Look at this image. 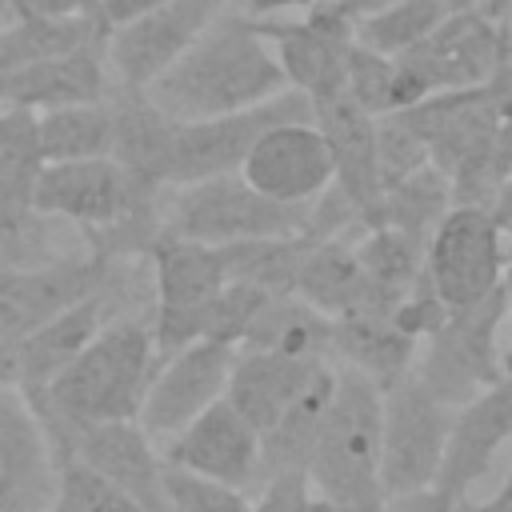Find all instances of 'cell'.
<instances>
[{"label":"cell","instance_id":"obj_1","mask_svg":"<svg viewBox=\"0 0 512 512\" xmlns=\"http://www.w3.org/2000/svg\"><path fill=\"white\" fill-rule=\"evenodd\" d=\"M280 60L256 20L224 8L144 92L172 120L240 112L284 92Z\"/></svg>","mask_w":512,"mask_h":512},{"label":"cell","instance_id":"obj_2","mask_svg":"<svg viewBox=\"0 0 512 512\" xmlns=\"http://www.w3.org/2000/svg\"><path fill=\"white\" fill-rule=\"evenodd\" d=\"M156 364L152 324L140 316H112L48 388L28 396L48 444L64 428L136 420Z\"/></svg>","mask_w":512,"mask_h":512},{"label":"cell","instance_id":"obj_3","mask_svg":"<svg viewBox=\"0 0 512 512\" xmlns=\"http://www.w3.org/2000/svg\"><path fill=\"white\" fill-rule=\"evenodd\" d=\"M308 492L348 504L356 512H380V388L356 368L336 364V388L320 424L316 448L304 468Z\"/></svg>","mask_w":512,"mask_h":512},{"label":"cell","instance_id":"obj_4","mask_svg":"<svg viewBox=\"0 0 512 512\" xmlns=\"http://www.w3.org/2000/svg\"><path fill=\"white\" fill-rule=\"evenodd\" d=\"M512 0H484L448 12L420 44L392 56V112L432 92L492 84L504 68V32Z\"/></svg>","mask_w":512,"mask_h":512},{"label":"cell","instance_id":"obj_5","mask_svg":"<svg viewBox=\"0 0 512 512\" xmlns=\"http://www.w3.org/2000/svg\"><path fill=\"white\" fill-rule=\"evenodd\" d=\"M304 220L308 204H280L256 192L240 172L160 188V232L212 248L252 236H292L304 232Z\"/></svg>","mask_w":512,"mask_h":512},{"label":"cell","instance_id":"obj_6","mask_svg":"<svg viewBox=\"0 0 512 512\" xmlns=\"http://www.w3.org/2000/svg\"><path fill=\"white\" fill-rule=\"evenodd\" d=\"M500 324H504V288L488 292L480 304L448 312L416 348L412 376L448 408L468 404L476 392L496 384L508 368L500 356Z\"/></svg>","mask_w":512,"mask_h":512},{"label":"cell","instance_id":"obj_7","mask_svg":"<svg viewBox=\"0 0 512 512\" xmlns=\"http://www.w3.org/2000/svg\"><path fill=\"white\" fill-rule=\"evenodd\" d=\"M144 256L152 260V280H156V304L148 324H152L156 356L164 360L184 344L208 336V316L228 276L220 248L172 232H156Z\"/></svg>","mask_w":512,"mask_h":512},{"label":"cell","instance_id":"obj_8","mask_svg":"<svg viewBox=\"0 0 512 512\" xmlns=\"http://www.w3.org/2000/svg\"><path fill=\"white\" fill-rule=\"evenodd\" d=\"M456 408L440 404L412 372L380 392V492L404 496L440 476Z\"/></svg>","mask_w":512,"mask_h":512},{"label":"cell","instance_id":"obj_9","mask_svg":"<svg viewBox=\"0 0 512 512\" xmlns=\"http://www.w3.org/2000/svg\"><path fill=\"white\" fill-rule=\"evenodd\" d=\"M32 204L48 220H68L84 232H96L156 212L160 188L136 180L112 156H92V160L44 164Z\"/></svg>","mask_w":512,"mask_h":512},{"label":"cell","instance_id":"obj_10","mask_svg":"<svg viewBox=\"0 0 512 512\" xmlns=\"http://www.w3.org/2000/svg\"><path fill=\"white\" fill-rule=\"evenodd\" d=\"M504 256H508V236L492 216V208L452 204L428 236L424 272L436 296L444 300V308L460 312L500 288Z\"/></svg>","mask_w":512,"mask_h":512},{"label":"cell","instance_id":"obj_11","mask_svg":"<svg viewBox=\"0 0 512 512\" xmlns=\"http://www.w3.org/2000/svg\"><path fill=\"white\" fill-rule=\"evenodd\" d=\"M288 120H312V100L296 88H284L272 100L240 108V112H224V116H208V120H176L164 188L240 172V164H244L248 148L260 140V132H268L272 124H288Z\"/></svg>","mask_w":512,"mask_h":512},{"label":"cell","instance_id":"obj_12","mask_svg":"<svg viewBox=\"0 0 512 512\" xmlns=\"http://www.w3.org/2000/svg\"><path fill=\"white\" fill-rule=\"evenodd\" d=\"M116 260L100 252H60L44 264L0 268V340L20 344L28 332L48 324L76 300L104 292L112 284Z\"/></svg>","mask_w":512,"mask_h":512},{"label":"cell","instance_id":"obj_13","mask_svg":"<svg viewBox=\"0 0 512 512\" xmlns=\"http://www.w3.org/2000/svg\"><path fill=\"white\" fill-rule=\"evenodd\" d=\"M232 356H236V344L204 336L156 364L148 392L140 400V412H136V424L156 448L224 396Z\"/></svg>","mask_w":512,"mask_h":512},{"label":"cell","instance_id":"obj_14","mask_svg":"<svg viewBox=\"0 0 512 512\" xmlns=\"http://www.w3.org/2000/svg\"><path fill=\"white\" fill-rule=\"evenodd\" d=\"M228 0H164L104 32V60L112 84L148 88L220 12Z\"/></svg>","mask_w":512,"mask_h":512},{"label":"cell","instance_id":"obj_15","mask_svg":"<svg viewBox=\"0 0 512 512\" xmlns=\"http://www.w3.org/2000/svg\"><path fill=\"white\" fill-rule=\"evenodd\" d=\"M56 460H80L120 492H128L144 512H172L164 496V460L160 448L144 436L136 420H104L64 428L52 440Z\"/></svg>","mask_w":512,"mask_h":512},{"label":"cell","instance_id":"obj_16","mask_svg":"<svg viewBox=\"0 0 512 512\" xmlns=\"http://www.w3.org/2000/svg\"><path fill=\"white\" fill-rule=\"evenodd\" d=\"M256 24L268 36L288 88L304 92L308 100H320V96H332V92L344 88L348 52H352L356 36L332 12L328 0H312L300 12V20L268 16V20H256Z\"/></svg>","mask_w":512,"mask_h":512},{"label":"cell","instance_id":"obj_17","mask_svg":"<svg viewBox=\"0 0 512 512\" xmlns=\"http://www.w3.org/2000/svg\"><path fill=\"white\" fill-rule=\"evenodd\" d=\"M60 460L16 384L0 388V512H48Z\"/></svg>","mask_w":512,"mask_h":512},{"label":"cell","instance_id":"obj_18","mask_svg":"<svg viewBox=\"0 0 512 512\" xmlns=\"http://www.w3.org/2000/svg\"><path fill=\"white\" fill-rule=\"evenodd\" d=\"M160 456L232 488L260 492V432L224 396L208 404L192 424H184L172 440H164Z\"/></svg>","mask_w":512,"mask_h":512},{"label":"cell","instance_id":"obj_19","mask_svg":"<svg viewBox=\"0 0 512 512\" xmlns=\"http://www.w3.org/2000/svg\"><path fill=\"white\" fill-rule=\"evenodd\" d=\"M240 176L280 204H308L332 184V156L312 120H288L260 132L240 164Z\"/></svg>","mask_w":512,"mask_h":512},{"label":"cell","instance_id":"obj_20","mask_svg":"<svg viewBox=\"0 0 512 512\" xmlns=\"http://www.w3.org/2000/svg\"><path fill=\"white\" fill-rule=\"evenodd\" d=\"M312 124L320 128L332 156V184L360 208L364 224H376L380 212V168H376V116H368L344 88L312 100Z\"/></svg>","mask_w":512,"mask_h":512},{"label":"cell","instance_id":"obj_21","mask_svg":"<svg viewBox=\"0 0 512 512\" xmlns=\"http://www.w3.org/2000/svg\"><path fill=\"white\" fill-rule=\"evenodd\" d=\"M508 440H512V352L504 376L456 408L436 484L452 496H464L492 468L496 452Z\"/></svg>","mask_w":512,"mask_h":512},{"label":"cell","instance_id":"obj_22","mask_svg":"<svg viewBox=\"0 0 512 512\" xmlns=\"http://www.w3.org/2000/svg\"><path fill=\"white\" fill-rule=\"evenodd\" d=\"M300 300H308L312 308H320L332 320L344 316H392L396 312V296L384 292L364 264L356 260L352 240H312L300 272H296V288Z\"/></svg>","mask_w":512,"mask_h":512},{"label":"cell","instance_id":"obj_23","mask_svg":"<svg viewBox=\"0 0 512 512\" xmlns=\"http://www.w3.org/2000/svg\"><path fill=\"white\" fill-rule=\"evenodd\" d=\"M112 84L104 44L72 48L24 68H12L0 76V108H28V112H48L64 104H88L104 100Z\"/></svg>","mask_w":512,"mask_h":512},{"label":"cell","instance_id":"obj_24","mask_svg":"<svg viewBox=\"0 0 512 512\" xmlns=\"http://www.w3.org/2000/svg\"><path fill=\"white\" fill-rule=\"evenodd\" d=\"M324 364L328 360H304V356H284V352H264V348H236L228 384H224V400L256 432H268Z\"/></svg>","mask_w":512,"mask_h":512},{"label":"cell","instance_id":"obj_25","mask_svg":"<svg viewBox=\"0 0 512 512\" xmlns=\"http://www.w3.org/2000/svg\"><path fill=\"white\" fill-rule=\"evenodd\" d=\"M108 308H112V284L104 292H92V296L76 300L72 308L56 312L36 332H28L16 344V388L24 396L48 388L84 352V344L108 324Z\"/></svg>","mask_w":512,"mask_h":512},{"label":"cell","instance_id":"obj_26","mask_svg":"<svg viewBox=\"0 0 512 512\" xmlns=\"http://www.w3.org/2000/svg\"><path fill=\"white\" fill-rule=\"evenodd\" d=\"M104 100L112 112V160H120L136 180L164 188L176 120L164 108H156L144 88L108 84Z\"/></svg>","mask_w":512,"mask_h":512},{"label":"cell","instance_id":"obj_27","mask_svg":"<svg viewBox=\"0 0 512 512\" xmlns=\"http://www.w3.org/2000/svg\"><path fill=\"white\" fill-rule=\"evenodd\" d=\"M416 348H420V340L400 332L392 324V316H344V320H332L328 360L356 368L384 392L412 372Z\"/></svg>","mask_w":512,"mask_h":512},{"label":"cell","instance_id":"obj_28","mask_svg":"<svg viewBox=\"0 0 512 512\" xmlns=\"http://www.w3.org/2000/svg\"><path fill=\"white\" fill-rule=\"evenodd\" d=\"M332 388H336V364L328 360L312 376V384L280 412V420L268 432H260V484L272 476H292V472L304 476L308 456L320 436V424L332 404Z\"/></svg>","mask_w":512,"mask_h":512},{"label":"cell","instance_id":"obj_29","mask_svg":"<svg viewBox=\"0 0 512 512\" xmlns=\"http://www.w3.org/2000/svg\"><path fill=\"white\" fill-rule=\"evenodd\" d=\"M236 348H264V352H284V356H304V360H328L332 316H324L296 292H276V296H264V304L252 312Z\"/></svg>","mask_w":512,"mask_h":512},{"label":"cell","instance_id":"obj_30","mask_svg":"<svg viewBox=\"0 0 512 512\" xmlns=\"http://www.w3.org/2000/svg\"><path fill=\"white\" fill-rule=\"evenodd\" d=\"M104 20L92 16H36V12H12L0 20V76L72 48L104 44Z\"/></svg>","mask_w":512,"mask_h":512},{"label":"cell","instance_id":"obj_31","mask_svg":"<svg viewBox=\"0 0 512 512\" xmlns=\"http://www.w3.org/2000/svg\"><path fill=\"white\" fill-rule=\"evenodd\" d=\"M44 172L36 112L0 108V224H20L36 216V180Z\"/></svg>","mask_w":512,"mask_h":512},{"label":"cell","instance_id":"obj_32","mask_svg":"<svg viewBox=\"0 0 512 512\" xmlns=\"http://www.w3.org/2000/svg\"><path fill=\"white\" fill-rule=\"evenodd\" d=\"M36 140H40L44 164L112 156L108 100H88V104H64V108L36 112Z\"/></svg>","mask_w":512,"mask_h":512},{"label":"cell","instance_id":"obj_33","mask_svg":"<svg viewBox=\"0 0 512 512\" xmlns=\"http://www.w3.org/2000/svg\"><path fill=\"white\" fill-rule=\"evenodd\" d=\"M308 244L312 240L304 232H292V236H252V240L220 244L224 276L240 280V284H252L260 292H272V296L276 292H292Z\"/></svg>","mask_w":512,"mask_h":512},{"label":"cell","instance_id":"obj_34","mask_svg":"<svg viewBox=\"0 0 512 512\" xmlns=\"http://www.w3.org/2000/svg\"><path fill=\"white\" fill-rule=\"evenodd\" d=\"M448 208H452V184H448V176L436 164H424L412 176H404V180H396V184L384 188L376 224H392V228H400V232H408V236H416V240L428 244L432 228L440 224V216Z\"/></svg>","mask_w":512,"mask_h":512},{"label":"cell","instance_id":"obj_35","mask_svg":"<svg viewBox=\"0 0 512 512\" xmlns=\"http://www.w3.org/2000/svg\"><path fill=\"white\" fill-rule=\"evenodd\" d=\"M352 248H356V260L364 264V272L384 292H392L396 300H404L408 288L424 276V252H428V244L416 240V236H408V232H400V228H392V224L364 228L352 240Z\"/></svg>","mask_w":512,"mask_h":512},{"label":"cell","instance_id":"obj_36","mask_svg":"<svg viewBox=\"0 0 512 512\" xmlns=\"http://www.w3.org/2000/svg\"><path fill=\"white\" fill-rule=\"evenodd\" d=\"M448 12L452 8L444 0H392L384 12L356 24V44H364L380 56H400L412 44H420Z\"/></svg>","mask_w":512,"mask_h":512},{"label":"cell","instance_id":"obj_37","mask_svg":"<svg viewBox=\"0 0 512 512\" xmlns=\"http://www.w3.org/2000/svg\"><path fill=\"white\" fill-rule=\"evenodd\" d=\"M48 512H144V508L88 464L60 460V484Z\"/></svg>","mask_w":512,"mask_h":512},{"label":"cell","instance_id":"obj_38","mask_svg":"<svg viewBox=\"0 0 512 512\" xmlns=\"http://www.w3.org/2000/svg\"><path fill=\"white\" fill-rule=\"evenodd\" d=\"M164 496L172 512H248L252 508V496L244 488H232L224 480L200 476L168 460H164Z\"/></svg>","mask_w":512,"mask_h":512},{"label":"cell","instance_id":"obj_39","mask_svg":"<svg viewBox=\"0 0 512 512\" xmlns=\"http://www.w3.org/2000/svg\"><path fill=\"white\" fill-rule=\"evenodd\" d=\"M432 164L428 160V144L424 136L404 120V112H384L376 116V168H380V184H396L404 176H412L416 168Z\"/></svg>","mask_w":512,"mask_h":512},{"label":"cell","instance_id":"obj_40","mask_svg":"<svg viewBox=\"0 0 512 512\" xmlns=\"http://www.w3.org/2000/svg\"><path fill=\"white\" fill-rule=\"evenodd\" d=\"M344 92L368 116L392 112V56H380V52H372L364 44H352L348 72H344Z\"/></svg>","mask_w":512,"mask_h":512},{"label":"cell","instance_id":"obj_41","mask_svg":"<svg viewBox=\"0 0 512 512\" xmlns=\"http://www.w3.org/2000/svg\"><path fill=\"white\" fill-rule=\"evenodd\" d=\"M304 496H308V480H304L300 472H292V476H272V480L260 484V496L252 500L248 512H292Z\"/></svg>","mask_w":512,"mask_h":512},{"label":"cell","instance_id":"obj_42","mask_svg":"<svg viewBox=\"0 0 512 512\" xmlns=\"http://www.w3.org/2000/svg\"><path fill=\"white\" fill-rule=\"evenodd\" d=\"M452 508H456V496L444 492L440 484L416 488V492H404V496H388L380 504V512H452Z\"/></svg>","mask_w":512,"mask_h":512},{"label":"cell","instance_id":"obj_43","mask_svg":"<svg viewBox=\"0 0 512 512\" xmlns=\"http://www.w3.org/2000/svg\"><path fill=\"white\" fill-rule=\"evenodd\" d=\"M12 12H36V16H92L100 20V0H8Z\"/></svg>","mask_w":512,"mask_h":512},{"label":"cell","instance_id":"obj_44","mask_svg":"<svg viewBox=\"0 0 512 512\" xmlns=\"http://www.w3.org/2000/svg\"><path fill=\"white\" fill-rule=\"evenodd\" d=\"M312 0H228L232 12L248 16V20H268V16H284V12H304Z\"/></svg>","mask_w":512,"mask_h":512},{"label":"cell","instance_id":"obj_45","mask_svg":"<svg viewBox=\"0 0 512 512\" xmlns=\"http://www.w3.org/2000/svg\"><path fill=\"white\" fill-rule=\"evenodd\" d=\"M332 4V12L352 28V36H356V24L360 20H368V16H376V12H384L392 0H328Z\"/></svg>","mask_w":512,"mask_h":512},{"label":"cell","instance_id":"obj_46","mask_svg":"<svg viewBox=\"0 0 512 512\" xmlns=\"http://www.w3.org/2000/svg\"><path fill=\"white\" fill-rule=\"evenodd\" d=\"M156 4H164V0H100V20H104V28H112V24H124V20L156 8Z\"/></svg>","mask_w":512,"mask_h":512},{"label":"cell","instance_id":"obj_47","mask_svg":"<svg viewBox=\"0 0 512 512\" xmlns=\"http://www.w3.org/2000/svg\"><path fill=\"white\" fill-rule=\"evenodd\" d=\"M496 168H500V176L512 172V96H508V104L500 112V124H496Z\"/></svg>","mask_w":512,"mask_h":512},{"label":"cell","instance_id":"obj_48","mask_svg":"<svg viewBox=\"0 0 512 512\" xmlns=\"http://www.w3.org/2000/svg\"><path fill=\"white\" fill-rule=\"evenodd\" d=\"M452 512H512V472H508V480L500 484L496 496H488V500H464V496H456V508Z\"/></svg>","mask_w":512,"mask_h":512},{"label":"cell","instance_id":"obj_49","mask_svg":"<svg viewBox=\"0 0 512 512\" xmlns=\"http://www.w3.org/2000/svg\"><path fill=\"white\" fill-rule=\"evenodd\" d=\"M292 512H356V508H348V504H336V500H328V496H316V492H308Z\"/></svg>","mask_w":512,"mask_h":512},{"label":"cell","instance_id":"obj_50","mask_svg":"<svg viewBox=\"0 0 512 512\" xmlns=\"http://www.w3.org/2000/svg\"><path fill=\"white\" fill-rule=\"evenodd\" d=\"M492 216L504 224V220H512V172L504 176V184L496 188V200H492Z\"/></svg>","mask_w":512,"mask_h":512},{"label":"cell","instance_id":"obj_51","mask_svg":"<svg viewBox=\"0 0 512 512\" xmlns=\"http://www.w3.org/2000/svg\"><path fill=\"white\" fill-rule=\"evenodd\" d=\"M500 288H504V320L512 324V240H508V256H504V276H500Z\"/></svg>","mask_w":512,"mask_h":512},{"label":"cell","instance_id":"obj_52","mask_svg":"<svg viewBox=\"0 0 512 512\" xmlns=\"http://www.w3.org/2000/svg\"><path fill=\"white\" fill-rule=\"evenodd\" d=\"M496 80L512 88V8H508V32H504V68H500Z\"/></svg>","mask_w":512,"mask_h":512},{"label":"cell","instance_id":"obj_53","mask_svg":"<svg viewBox=\"0 0 512 512\" xmlns=\"http://www.w3.org/2000/svg\"><path fill=\"white\" fill-rule=\"evenodd\" d=\"M500 228H504V236H508V240H512V220H504V224H500Z\"/></svg>","mask_w":512,"mask_h":512}]
</instances>
